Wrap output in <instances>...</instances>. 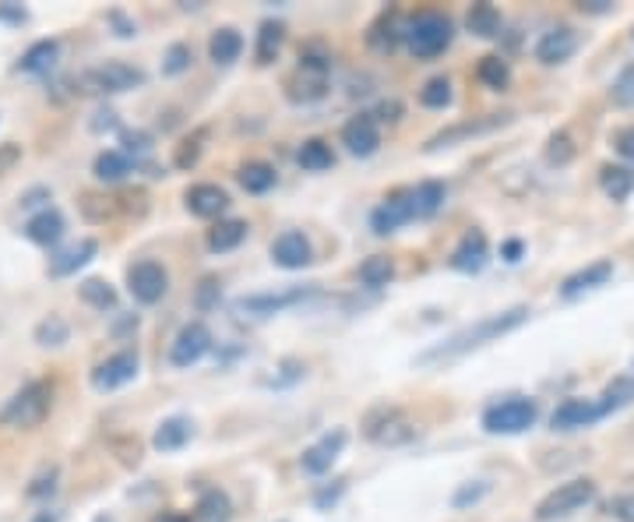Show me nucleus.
Instances as JSON below:
<instances>
[{"label":"nucleus","mask_w":634,"mask_h":522,"mask_svg":"<svg viewBox=\"0 0 634 522\" xmlns=\"http://www.w3.org/2000/svg\"><path fill=\"white\" fill-rule=\"evenodd\" d=\"M529 315H533V311L525 308V303H518V308H507V311H501V315H486V318L473 321V326H465L462 332H455L451 339H444L441 347L423 350L420 356H416V364H420V367H433V364H448V360H459V356L473 353V350H480V347H486V343H494V339H501V335H507V332L522 329L525 321H529Z\"/></svg>","instance_id":"1"},{"label":"nucleus","mask_w":634,"mask_h":522,"mask_svg":"<svg viewBox=\"0 0 634 522\" xmlns=\"http://www.w3.org/2000/svg\"><path fill=\"white\" fill-rule=\"evenodd\" d=\"M50 406H53L50 382H29V385H22L4 403V409H0V424H4V427H22V430L40 427L46 420Z\"/></svg>","instance_id":"2"},{"label":"nucleus","mask_w":634,"mask_h":522,"mask_svg":"<svg viewBox=\"0 0 634 522\" xmlns=\"http://www.w3.org/2000/svg\"><path fill=\"white\" fill-rule=\"evenodd\" d=\"M451 22L444 14L438 11H423V14H416L412 18V25L406 29V40H409V50H412V57H420V61H433V57H441V53L451 46Z\"/></svg>","instance_id":"3"},{"label":"nucleus","mask_w":634,"mask_h":522,"mask_svg":"<svg viewBox=\"0 0 634 522\" xmlns=\"http://www.w3.org/2000/svg\"><path fill=\"white\" fill-rule=\"evenodd\" d=\"M539 417L536 400H525V395H512V400L494 403L483 413V430L486 435H522L529 430Z\"/></svg>","instance_id":"4"},{"label":"nucleus","mask_w":634,"mask_h":522,"mask_svg":"<svg viewBox=\"0 0 634 522\" xmlns=\"http://www.w3.org/2000/svg\"><path fill=\"white\" fill-rule=\"evenodd\" d=\"M595 498V483L592 480H568L554 488L547 498L536 505V519L539 522H557V519H568L574 512H582L589 501Z\"/></svg>","instance_id":"5"},{"label":"nucleus","mask_w":634,"mask_h":522,"mask_svg":"<svg viewBox=\"0 0 634 522\" xmlns=\"http://www.w3.org/2000/svg\"><path fill=\"white\" fill-rule=\"evenodd\" d=\"M138 85H144V71H141V67H131V64H120V61L99 64V67L85 71V75H82V88H85V93H99V96L131 93V88H138Z\"/></svg>","instance_id":"6"},{"label":"nucleus","mask_w":634,"mask_h":522,"mask_svg":"<svg viewBox=\"0 0 634 522\" xmlns=\"http://www.w3.org/2000/svg\"><path fill=\"white\" fill-rule=\"evenodd\" d=\"M367 438L374 445H385V448H395V445H406L416 438V427L412 420L406 417L402 409L395 406H380L367 417Z\"/></svg>","instance_id":"7"},{"label":"nucleus","mask_w":634,"mask_h":522,"mask_svg":"<svg viewBox=\"0 0 634 522\" xmlns=\"http://www.w3.org/2000/svg\"><path fill=\"white\" fill-rule=\"evenodd\" d=\"M127 290H131V297L138 303H159L170 290L166 268H162L159 262H152V258L135 262L131 268H127Z\"/></svg>","instance_id":"8"},{"label":"nucleus","mask_w":634,"mask_h":522,"mask_svg":"<svg viewBox=\"0 0 634 522\" xmlns=\"http://www.w3.org/2000/svg\"><path fill=\"white\" fill-rule=\"evenodd\" d=\"M409 220H416V194L395 191L391 198H385V202L370 212V230L377 233V237H388V233L406 226Z\"/></svg>","instance_id":"9"},{"label":"nucleus","mask_w":634,"mask_h":522,"mask_svg":"<svg viewBox=\"0 0 634 522\" xmlns=\"http://www.w3.org/2000/svg\"><path fill=\"white\" fill-rule=\"evenodd\" d=\"M212 350V332L205 321H187L184 329L176 332L173 347H170V364L173 367H191L197 364L205 353Z\"/></svg>","instance_id":"10"},{"label":"nucleus","mask_w":634,"mask_h":522,"mask_svg":"<svg viewBox=\"0 0 634 522\" xmlns=\"http://www.w3.org/2000/svg\"><path fill=\"white\" fill-rule=\"evenodd\" d=\"M138 353L131 350H120L114 356H106L103 364L93 371V388L96 392H114V388H123L127 382H135L138 377Z\"/></svg>","instance_id":"11"},{"label":"nucleus","mask_w":634,"mask_h":522,"mask_svg":"<svg viewBox=\"0 0 634 522\" xmlns=\"http://www.w3.org/2000/svg\"><path fill=\"white\" fill-rule=\"evenodd\" d=\"M307 297H311L307 286H293V290H286V294H254V297L237 300V311L250 315V318H268V315H279L286 308H293V303H303Z\"/></svg>","instance_id":"12"},{"label":"nucleus","mask_w":634,"mask_h":522,"mask_svg":"<svg viewBox=\"0 0 634 522\" xmlns=\"http://www.w3.org/2000/svg\"><path fill=\"white\" fill-rule=\"evenodd\" d=\"M606 413L600 400H565L550 417L554 430H578V427H592L595 420H603Z\"/></svg>","instance_id":"13"},{"label":"nucleus","mask_w":634,"mask_h":522,"mask_svg":"<svg viewBox=\"0 0 634 522\" xmlns=\"http://www.w3.org/2000/svg\"><path fill=\"white\" fill-rule=\"evenodd\" d=\"M271 262H276L279 268H289V273L307 268L314 262L311 241H307L300 230H286L282 237H276V244H271Z\"/></svg>","instance_id":"14"},{"label":"nucleus","mask_w":634,"mask_h":522,"mask_svg":"<svg viewBox=\"0 0 634 522\" xmlns=\"http://www.w3.org/2000/svg\"><path fill=\"white\" fill-rule=\"evenodd\" d=\"M342 448H346V430H332V435H324L318 445L303 448V456H300L303 473H311V477L329 473V470H332V462L339 459Z\"/></svg>","instance_id":"15"},{"label":"nucleus","mask_w":634,"mask_h":522,"mask_svg":"<svg viewBox=\"0 0 634 522\" xmlns=\"http://www.w3.org/2000/svg\"><path fill=\"white\" fill-rule=\"evenodd\" d=\"M613 276V262L610 258H600V262H592L585 268H578V273H571L565 283H560V297L565 300H574V297H582L589 290H600V286H606V279Z\"/></svg>","instance_id":"16"},{"label":"nucleus","mask_w":634,"mask_h":522,"mask_svg":"<svg viewBox=\"0 0 634 522\" xmlns=\"http://www.w3.org/2000/svg\"><path fill=\"white\" fill-rule=\"evenodd\" d=\"M342 146H346L353 156H359V159H367V156H374L377 152V146H380V131H377V120L370 117V114H359V117H353L346 128H342Z\"/></svg>","instance_id":"17"},{"label":"nucleus","mask_w":634,"mask_h":522,"mask_svg":"<svg viewBox=\"0 0 634 522\" xmlns=\"http://www.w3.org/2000/svg\"><path fill=\"white\" fill-rule=\"evenodd\" d=\"M184 205L197 220H215V215H223L229 209V194L219 184H194L184 194Z\"/></svg>","instance_id":"18"},{"label":"nucleus","mask_w":634,"mask_h":522,"mask_svg":"<svg viewBox=\"0 0 634 522\" xmlns=\"http://www.w3.org/2000/svg\"><path fill=\"white\" fill-rule=\"evenodd\" d=\"M574 50H578V32L568 29V25H560V29H550L536 43V61L539 64H565Z\"/></svg>","instance_id":"19"},{"label":"nucleus","mask_w":634,"mask_h":522,"mask_svg":"<svg viewBox=\"0 0 634 522\" xmlns=\"http://www.w3.org/2000/svg\"><path fill=\"white\" fill-rule=\"evenodd\" d=\"M96 251H99V244L93 241V237H85V241H78V244H71V247H64L57 258L50 262V276H75L78 268H85L88 262L96 258Z\"/></svg>","instance_id":"20"},{"label":"nucleus","mask_w":634,"mask_h":522,"mask_svg":"<svg viewBox=\"0 0 634 522\" xmlns=\"http://www.w3.org/2000/svg\"><path fill=\"white\" fill-rule=\"evenodd\" d=\"M486 265V237L480 230H469L462 244L455 247V255H451V268L455 273H480Z\"/></svg>","instance_id":"21"},{"label":"nucleus","mask_w":634,"mask_h":522,"mask_svg":"<svg viewBox=\"0 0 634 522\" xmlns=\"http://www.w3.org/2000/svg\"><path fill=\"white\" fill-rule=\"evenodd\" d=\"M25 237H29L32 244H43V247L57 244V241L64 237V215H61L57 209H43L40 215H32V220H29Z\"/></svg>","instance_id":"22"},{"label":"nucleus","mask_w":634,"mask_h":522,"mask_svg":"<svg viewBox=\"0 0 634 522\" xmlns=\"http://www.w3.org/2000/svg\"><path fill=\"white\" fill-rule=\"evenodd\" d=\"M507 117H486V120H473V124H459V128H448L441 135H433L427 141V152H438V149H448V146H455V141L469 138V135H483V131H494L497 124H504Z\"/></svg>","instance_id":"23"},{"label":"nucleus","mask_w":634,"mask_h":522,"mask_svg":"<svg viewBox=\"0 0 634 522\" xmlns=\"http://www.w3.org/2000/svg\"><path fill=\"white\" fill-rule=\"evenodd\" d=\"M240 53H244V35L237 29H219V32H212V40H208V57L215 64H233V61H240Z\"/></svg>","instance_id":"24"},{"label":"nucleus","mask_w":634,"mask_h":522,"mask_svg":"<svg viewBox=\"0 0 634 522\" xmlns=\"http://www.w3.org/2000/svg\"><path fill=\"white\" fill-rule=\"evenodd\" d=\"M57 53H61V43H57V40L32 43V46L22 53V61H18V71H25V75H43V71H50L53 61H57Z\"/></svg>","instance_id":"25"},{"label":"nucleus","mask_w":634,"mask_h":522,"mask_svg":"<svg viewBox=\"0 0 634 522\" xmlns=\"http://www.w3.org/2000/svg\"><path fill=\"white\" fill-rule=\"evenodd\" d=\"M247 237V223L244 220H219L212 230H208V247L215 255H226V251L240 247Z\"/></svg>","instance_id":"26"},{"label":"nucleus","mask_w":634,"mask_h":522,"mask_svg":"<svg viewBox=\"0 0 634 522\" xmlns=\"http://www.w3.org/2000/svg\"><path fill=\"white\" fill-rule=\"evenodd\" d=\"M187 441H191V420H184V417L162 420L155 427V438H152V445L159 448V452H176V448H184Z\"/></svg>","instance_id":"27"},{"label":"nucleus","mask_w":634,"mask_h":522,"mask_svg":"<svg viewBox=\"0 0 634 522\" xmlns=\"http://www.w3.org/2000/svg\"><path fill=\"white\" fill-rule=\"evenodd\" d=\"M465 25L480 40H494V35H501V11L494 4H473L465 14Z\"/></svg>","instance_id":"28"},{"label":"nucleus","mask_w":634,"mask_h":522,"mask_svg":"<svg viewBox=\"0 0 634 522\" xmlns=\"http://www.w3.org/2000/svg\"><path fill=\"white\" fill-rule=\"evenodd\" d=\"M600 184L613 202H627V198L634 194V170L631 167H603Z\"/></svg>","instance_id":"29"},{"label":"nucleus","mask_w":634,"mask_h":522,"mask_svg":"<svg viewBox=\"0 0 634 522\" xmlns=\"http://www.w3.org/2000/svg\"><path fill=\"white\" fill-rule=\"evenodd\" d=\"M96 177L106 180V184H117V180H123L127 173H131V156L127 152H117V149H106L96 156Z\"/></svg>","instance_id":"30"},{"label":"nucleus","mask_w":634,"mask_h":522,"mask_svg":"<svg viewBox=\"0 0 634 522\" xmlns=\"http://www.w3.org/2000/svg\"><path fill=\"white\" fill-rule=\"evenodd\" d=\"M237 180L247 194H265V191L276 188V170H271L268 163H244Z\"/></svg>","instance_id":"31"},{"label":"nucleus","mask_w":634,"mask_h":522,"mask_svg":"<svg viewBox=\"0 0 634 522\" xmlns=\"http://www.w3.org/2000/svg\"><path fill=\"white\" fill-rule=\"evenodd\" d=\"M391 279H395V262L385 255H374L359 265V283H364L367 290H380V286H388Z\"/></svg>","instance_id":"32"},{"label":"nucleus","mask_w":634,"mask_h":522,"mask_svg":"<svg viewBox=\"0 0 634 522\" xmlns=\"http://www.w3.org/2000/svg\"><path fill=\"white\" fill-rule=\"evenodd\" d=\"M297 159H300V167H303V170H311V173H321V170H329V167L335 163V156H332V149H329V141H321V138L303 141L300 152H297Z\"/></svg>","instance_id":"33"},{"label":"nucleus","mask_w":634,"mask_h":522,"mask_svg":"<svg viewBox=\"0 0 634 522\" xmlns=\"http://www.w3.org/2000/svg\"><path fill=\"white\" fill-rule=\"evenodd\" d=\"M631 403H634V377H613V382L600 395V406H603L606 417H610V413L624 409V406H631Z\"/></svg>","instance_id":"34"},{"label":"nucleus","mask_w":634,"mask_h":522,"mask_svg":"<svg viewBox=\"0 0 634 522\" xmlns=\"http://www.w3.org/2000/svg\"><path fill=\"white\" fill-rule=\"evenodd\" d=\"M282 40H286V25L279 22H265L261 32H258V50H254V57H258V64H271L279 57L282 50Z\"/></svg>","instance_id":"35"},{"label":"nucleus","mask_w":634,"mask_h":522,"mask_svg":"<svg viewBox=\"0 0 634 522\" xmlns=\"http://www.w3.org/2000/svg\"><path fill=\"white\" fill-rule=\"evenodd\" d=\"M412 194H416V220H430V215L444 205V184H441V180H423V184L416 188Z\"/></svg>","instance_id":"36"},{"label":"nucleus","mask_w":634,"mask_h":522,"mask_svg":"<svg viewBox=\"0 0 634 522\" xmlns=\"http://www.w3.org/2000/svg\"><path fill=\"white\" fill-rule=\"evenodd\" d=\"M194 522H229V498L223 491H205L194 509Z\"/></svg>","instance_id":"37"},{"label":"nucleus","mask_w":634,"mask_h":522,"mask_svg":"<svg viewBox=\"0 0 634 522\" xmlns=\"http://www.w3.org/2000/svg\"><path fill=\"white\" fill-rule=\"evenodd\" d=\"M476 78L486 88H494V93H504L507 82H512V67H507V61H501V57H483L476 67Z\"/></svg>","instance_id":"38"},{"label":"nucleus","mask_w":634,"mask_h":522,"mask_svg":"<svg viewBox=\"0 0 634 522\" xmlns=\"http://www.w3.org/2000/svg\"><path fill=\"white\" fill-rule=\"evenodd\" d=\"M78 294H82L85 303H93V308H99V311L114 308V303H117V290L106 279H85L78 286Z\"/></svg>","instance_id":"39"},{"label":"nucleus","mask_w":634,"mask_h":522,"mask_svg":"<svg viewBox=\"0 0 634 522\" xmlns=\"http://www.w3.org/2000/svg\"><path fill=\"white\" fill-rule=\"evenodd\" d=\"M67 321L64 318H57V315H50L46 321H40L35 326V343L40 347H61V343H67Z\"/></svg>","instance_id":"40"},{"label":"nucleus","mask_w":634,"mask_h":522,"mask_svg":"<svg viewBox=\"0 0 634 522\" xmlns=\"http://www.w3.org/2000/svg\"><path fill=\"white\" fill-rule=\"evenodd\" d=\"M205 138H208V131H194L191 138H184L176 146V156H173V163L180 167V170H191L197 159H202V149H205Z\"/></svg>","instance_id":"41"},{"label":"nucleus","mask_w":634,"mask_h":522,"mask_svg":"<svg viewBox=\"0 0 634 522\" xmlns=\"http://www.w3.org/2000/svg\"><path fill=\"white\" fill-rule=\"evenodd\" d=\"M420 103L427 106V110H444V106H451V82L448 78H430L420 88Z\"/></svg>","instance_id":"42"},{"label":"nucleus","mask_w":634,"mask_h":522,"mask_svg":"<svg viewBox=\"0 0 634 522\" xmlns=\"http://www.w3.org/2000/svg\"><path fill=\"white\" fill-rule=\"evenodd\" d=\"M571 159H574L571 135H568V131L550 135V141H547V163H554V167H568Z\"/></svg>","instance_id":"43"},{"label":"nucleus","mask_w":634,"mask_h":522,"mask_svg":"<svg viewBox=\"0 0 634 522\" xmlns=\"http://www.w3.org/2000/svg\"><path fill=\"white\" fill-rule=\"evenodd\" d=\"M610 96H613V103H617V106H624V110H631V106H634V64L621 67V75L613 78Z\"/></svg>","instance_id":"44"},{"label":"nucleus","mask_w":634,"mask_h":522,"mask_svg":"<svg viewBox=\"0 0 634 522\" xmlns=\"http://www.w3.org/2000/svg\"><path fill=\"white\" fill-rule=\"evenodd\" d=\"M191 46H184V43H173L170 50H166V61H162V71L166 75H180V71H187L191 67Z\"/></svg>","instance_id":"45"},{"label":"nucleus","mask_w":634,"mask_h":522,"mask_svg":"<svg viewBox=\"0 0 634 522\" xmlns=\"http://www.w3.org/2000/svg\"><path fill=\"white\" fill-rule=\"evenodd\" d=\"M486 491H491V488H486V483L480 480L476 483V488H473V483H465V488H459L455 491V498H451V505H455V509H465V505H476V501L486 494Z\"/></svg>","instance_id":"46"},{"label":"nucleus","mask_w":634,"mask_h":522,"mask_svg":"<svg viewBox=\"0 0 634 522\" xmlns=\"http://www.w3.org/2000/svg\"><path fill=\"white\" fill-rule=\"evenodd\" d=\"M194 300H197V308H202V311L215 308V303H219V279H202Z\"/></svg>","instance_id":"47"},{"label":"nucleus","mask_w":634,"mask_h":522,"mask_svg":"<svg viewBox=\"0 0 634 522\" xmlns=\"http://www.w3.org/2000/svg\"><path fill=\"white\" fill-rule=\"evenodd\" d=\"M610 515L617 522H634V491L631 494H621L610 501Z\"/></svg>","instance_id":"48"},{"label":"nucleus","mask_w":634,"mask_h":522,"mask_svg":"<svg viewBox=\"0 0 634 522\" xmlns=\"http://www.w3.org/2000/svg\"><path fill=\"white\" fill-rule=\"evenodd\" d=\"M123 149H127V152H149V149H152V135H144V131H123Z\"/></svg>","instance_id":"49"},{"label":"nucleus","mask_w":634,"mask_h":522,"mask_svg":"<svg viewBox=\"0 0 634 522\" xmlns=\"http://www.w3.org/2000/svg\"><path fill=\"white\" fill-rule=\"evenodd\" d=\"M613 146H617V152L627 159V163H634V124H631V128H624L617 138H613Z\"/></svg>","instance_id":"50"},{"label":"nucleus","mask_w":634,"mask_h":522,"mask_svg":"<svg viewBox=\"0 0 634 522\" xmlns=\"http://www.w3.org/2000/svg\"><path fill=\"white\" fill-rule=\"evenodd\" d=\"M18 159H22V149L14 146V141H8V146H0V177H4Z\"/></svg>","instance_id":"51"},{"label":"nucleus","mask_w":634,"mask_h":522,"mask_svg":"<svg viewBox=\"0 0 634 522\" xmlns=\"http://www.w3.org/2000/svg\"><path fill=\"white\" fill-rule=\"evenodd\" d=\"M25 8H18V4H0V22H11V25H22L25 22Z\"/></svg>","instance_id":"52"},{"label":"nucleus","mask_w":634,"mask_h":522,"mask_svg":"<svg viewBox=\"0 0 634 522\" xmlns=\"http://www.w3.org/2000/svg\"><path fill=\"white\" fill-rule=\"evenodd\" d=\"M53 477H57L53 470H50L46 477H40V480H35V488H29V494H32V498H43L46 491H53Z\"/></svg>","instance_id":"53"},{"label":"nucleus","mask_w":634,"mask_h":522,"mask_svg":"<svg viewBox=\"0 0 634 522\" xmlns=\"http://www.w3.org/2000/svg\"><path fill=\"white\" fill-rule=\"evenodd\" d=\"M501 258H504V262H518V258H522V241H507V244L501 247Z\"/></svg>","instance_id":"54"},{"label":"nucleus","mask_w":634,"mask_h":522,"mask_svg":"<svg viewBox=\"0 0 634 522\" xmlns=\"http://www.w3.org/2000/svg\"><path fill=\"white\" fill-rule=\"evenodd\" d=\"M339 494H342V483H339L335 491H321V494H318V509H329V505H332V501H335Z\"/></svg>","instance_id":"55"},{"label":"nucleus","mask_w":634,"mask_h":522,"mask_svg":"<svg viewBox=\"0 0 634 522\" xmlns=\"http://www.w3.org/2000/svg\"><path fill=\"white\" fill-rule=\"evenodd\" d=\"M582 11H595V14L610 11V0H589V4H582Z\"/></svg>","instance_id":"56"},{"label":"nucleus","mask_w":634,"mask_h":522,"mask_svg":"<svg viewBox=\"0 0 634 522\" xmlns=\"http://www.w3.org/2000/svg\"><path fill=\"white\" fill-rule=\"evenodd\" d=\"M155 522H187V515H176V512H166V515H159Z\"/></svg>","instance_id":"57"},{"label":"nucleus","mask_w":634,"mask_h":522,"mask_svg":"<svg viewBox=\"0 0 634 522\" xmlns=\"http://www.w3.org/2000/svg\"><path fill=\"white\" fill-rule=\"evenodd\" d=\"M35 522H57V515H50V512H43L40 519H35Z\"/></svg>","instance_id":"58"},{"label":"nucleus","mask_w":634,"mask_h":522,"mask_svg":"<svg viewBox=\"0 0 634 522\" xmlns=\"http://www.w3.org/2000/svg\"><path fill=\"white\" fill-rule=\"evenodd\" d=\"M96 522H117V519H110V515H99Z\"/></svg>","instance_id":"59"}]
</instances>
